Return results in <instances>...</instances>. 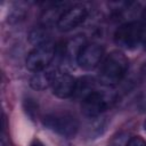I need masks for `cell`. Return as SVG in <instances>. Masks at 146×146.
<instances>
[{"instance_id": "1", "label": "cell", "mask_w": 146, "mask_h": 146, "mask_svg": "<svg viewBox=\"0 0 146 146\" xmlns=\"http://www.w3.org/2000/svg\"><path fill=\"white\" fill-rule=\"evenodd\" d=\"M129 62L125 55L119 50H114L107 55L99 71V81L104 86H115L122 81Z\"/></svg>"}, {"instance_id": "2", "label": "cell", "mask_w": 146, "mask_h": 146, "mask_svg": "<svg viewBox=\"0 0 146 146\" xmlns=\"http://www.w3.org/2000/svg\"><path fill=\"white\" fill-rule=\"evenodd\" d=\"M43 124L65 138H73L79 130V123L76 119L68 113L62 112L46 115L43 119Z\"/></svg>"}, {"instance_id": "3", "label": "cell", "mask_w": 146, "mask_h": 146, "mask_svg": "<svg viewBox=\"0 0 146 146\" xmlns=\"http://www.w3.org/2000/svg\"><path fill=\"white\" fill-rule=\"evenodd\" d=\"M144 25L139 22L122 24L114 33L115 43L123 49H135L143 41Z\"/></svg>"}, {"instance_id": "4", "label": "cell", "mask_w": 146, "mask_h": 146, "mask_svg": "<svg viewBox=\"0 0 146 146\" xmlns=\"http://www.w3.org/2000/svg\"><path fill=\"white\" fill-rule=\"evenodd\" d=\"M56 55V47L51 42L36 46L26 58V67L32 72L47 68Z\"/></svg>"}, {"instance_id": "5", "label": "cell", "mask_w": 146, "mask_h": 146, "mask_svg": "<svg viewBox=\"0 0 146 146\" xmlns=\"http://www.w3.org/2000/svg\"><path fill=\"white\" fill-rule=\"evenodd\" d=\"M88 16V11L83 6L76 5L67 8L63 15L60 16L57 25V29L60 32H68L73 29L78 27L80 24L84 22V19Z\"/></svg>"}, {"instance_id": "6", "label": "cell", "mask_w": 146, "mask_h": 146, "mask_svg": "<svg viewBox=\"0 0 146 146\" xmlns=\"http://www.w3.org/2000/svg\"><path fill=\"white\" fill-rule=\"evenodd\" d=\"M108 105H110L108 98L104 94L94 90L82 99L81 110L86 116L96 117L100 115L108 107Z\"/></svg>"}, {"instance_id": "7", "label": "cell", "mask_w": 146, "mask_h": 146, "mask_svg": "<svg viewBox=\"0 0 146 146\" xmlns=\"http://www.w3.org/2000/svg\"><path fill=\"white\" fill-rule=\"evenodd\" d=\"M104 49L98 43H86L76 58V63L83 70H94L100 62Z\"/></svg>"}, {"instance_id": "8", "label": "cell", "mask_w": 146, "mask_h": 146, "mask_svg": "<svg viewBox=\"0 0 146 146\" xmlns=\"http://www.w3.org/2000/svg\"><path fill=\"white\" fill-rule=\"evenodd\" d=\"M76 88L75 79L66 72H60L56 76L52 84V92L59 98H68L74 95Z\"/></svg>"}, {"instance_id": "9", "label": "cell", "mask_w": 146, "mask_h": 146, "mask_svg": "<svg viewBox=\"0 0 146 146\" xmlns=\"http://www.w3.org/2000/svg\"><path fill=\"white\" fill-rule=\"evenodd\" d=\"M59 70L56 66H48L44 70L34 72L30 79V86L35 90H44L54 84Z\"/></svg>"}, {"instance_id": "10", "label": "cell", "mask_w": 146, "mask_h": 146, "mask_svg": "<svg viewBox=\"0 0 146 146\" xmlns=\"http://www.w3.org/2000/svg\"><path fill=\"white\" fill-rule=\"evenodd\" d=\"M92 87H94V80L92 79H90V78H82L80 80V82H76L75 92H78L79 95H83V98H84L87 95H89L90 92L94 91Z\"/></svg>"}, {"instance_id": "11", "label": "cell", "mask_w": 146, "mask_h": 146, "mask_svg": "<svg viewBox=\"0 0 146 146\" xmlns=\"http://www.w3.org/2000/svg\"><path fill=\"white\" fill-rule=\"evenodd\" d=\"M125 146H146V143L144 141V139L141 137L135 136L129 139V141L125 144Z\"/></svg>"}, {"instance_id": "12", "label": "cell", "mask_w": 146, "mask_h": 146, "mask_svg": "<svg viewBox=\"0 0 146 146\" xmlns=\"http://www.w3.org/2000/svg\"><path fill=\"white\" fill-rule=\"evenodd\" d=\"M31 146H43V144H42V143H41L39 139H34V140L32 141Z\"/></svg>"}, {"instance_id": "13", "label": "cell", "mask_w": 146, "mask_h": 146, "mask_svg": "<svg viewBox=\"0 0 146 146\" xmlns=\"http://www.w3.org/2000/svg\"><path fill=\"white\" fill-rule=\"evenodd\" d=\"M144 43V47H145V50H146V26H144V33H143V41Z\"/></svg>"}, {"instance_id": "14", "label": "cell", "mask_w": 146, "mask_h": 146, "mask_svg": "<svg viewBox=\"0 0 146 146\" xmlns=\"http://www.w3.org/2000/svg\"><path fill=\"white\" fill-rule=\"evenodd\" d=\"M143 16H144V18L146 19V8H145V10H144V13H143Z\"/></svg>"}, {"instance_id": "15", "label": "cell", "mask_w": 146, "mask_h": 146, "mask_svg": "<svg viewBox=\"0 0 146 146\" xmlns=\"http://www.w3.org/2000/svg\"><path fill=\"white\" fill-rule=\"evenodd\" d=\"M144 129H145V131H146V120H145V122H144Z\"/></svg>"}, {"instance_id": "16", "label": "cell", "mask_w": 146, "mask_h": 146, "mask_svg": "<svg viewBox=\"0 0 146 146\" xmlns=\"http://www.w3.org/2000/svg\"><path fill=\"white\" fill-rule=\"evenodd\" d=\"M145 68H146V66H145Z\"/></svg>"}]
</instances>
